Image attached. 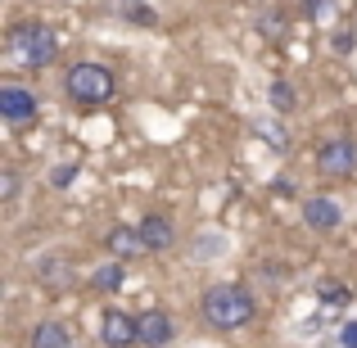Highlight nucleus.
Listing matches in <instances>:
<instances>
[{"label":"nucleus","mask_w":357,"mask_h":348,"mask_svg":"<svg viewBox=\"0 0 357 348\" xmlns=\"http://www.w3.org/2000/svg\"><path fill=\"white\" fill-rule=\"evenodd\" d=\"M258 321V294L240 280H218L199 294V326L208 335H240Z\"/></svg>","instance_id":"1"},{"label":"nucleus","mask_w":357,"mask_h":348,"mask_svg":"<svg viewBox=\"0 0 357 348\" xmlns=\"http://www.w3.org/2000/svg\"><path fill=\"white\" fill-rule=\"evenodd\" d=\"M63 96L73 100L77 109H105L118 100V73L109 63H96V59H82L63 73Z\"/></svg>","instance_id":"2"},{"label":"nucleus","mask_w":357,"mask_h":348,"mask_svg":"<svg viewBox=\"0 0 357 348\" xmlns=\"http://www.w3.org/2000/svg\"><path fill=\"white\" fill-rule=\"evenodd\" d=\"M5 45H9V59H18L23 68H50L54 59H59V36L50 32L45 23H14L9 27V36H5Z\"/></svg>","instance_id":"3"},{"label":"nucleus","mask_w":357,"mask_h":348,"mask_svg":"<svg viewBox=\"0 0 357 348\" xmlns=\"http://www.w3.org/2000/svg\"><path fill=\"white\" fill-rule=\"evenodd\" d=\"M312 163L326 181H349L357 172V140L353 136H326L321 145H317Z\"/></svg>","instance_id":"4"},{"label":"nucleus","mask_w":357,"mask_h":348,"mask_svg":"<svg viewBox=\"0 0 357 348\" xmlns=\"http://www.w3.org/2000/svg\"><path fill=\"white\" fill-rule=\"evenodd\" d=\"M100 348H140V317L105 308L100 312Z\"/></svg>","instance_id":"5"},{"label":"nucleus","mask_w":357,"mask_h":348,"mask_svg":"<svg viewBox=\"0 0 357 348\" xmlns=\"http://www.w3.org/2000/svg\"><path fill=\"white\" fill-rule=\"evenodd\" d=\"M36 109H41V100H36V91H27L23 82H5V86H0V118H5L9 127L36 122Z\"/></svg>","instance_id":"6"},{"label":"nucleus","mask_w":357,"mask_h":348,"mask_svg":"<svg viewBox=\"0 0 357 348\" xmlns=\"http://www.w3.org/2000/svg\"><path fill=\"white\" fill-rule=\"evenodd\" d=\"M303 227L312 235H335L344 227V204L335 199V195H312V199H303Z\"/></svg>","instance_id":"7"},{"label":"nucleus","mask_w":357,"mask_h":348,"mask_svg":"<svg viewBox=\"0 0 357 348\" xmlns=\"http://www.w3.org/2000/svg\"><path fill=\"white\" fill-rule=\"evenodd\" d=\"M176 335H181V326L167 308H145L140 312V348H172Z\"/></svg>","instance_id":"8"},{"label":"nucleus","mask_w":357,"mask_h":348,"mask_svg":"<svg viewBox=\"0 0 357 348\" xmlns=\"http://www.w3.org/2000/svg\"><path fill=\"white\" fill-rule=\"evenodd\" d=\"M140 240H145V253H172L176 249V222L172 213H145L136 222Z\"/></svg>","instance_id":"9"},{"label":"nucleus","mask_w":357,"mask_h":348,"mask_svg":"<svg viewBox=\"0 0 357 348\" xmlns=\"http://www.w3.org/2000/svg\"><path fill=\"white\" fill-rule=\"evenodd\" d=\"M36 280H41L45 289H68L73 280H77V267L68 262V253L63 249H50L36 258Z\"/></svg>","instance_id":"10"},{"label":"nucleus","mask_w":357,"mask_h":348,"mask_svg":"<svg viewBox=\"0 0 357 348\" xmlns=\"http://www.w3.org/2000/svg\"><path fill=\"white\" fill-rule=\"evenodd\" d=\"M27 348H77V340H73V326L68 321L45 317V321H36L32 331H27Z\"/></svg>","instance_id":"11"},{"label":"nucleus","mask_w":357,"mask_h":348,"mask_svg":"<svg viewBox=\"0 0 357 348\" xmlns=\"http://www.w3.org/2000/svg\"><path fill=\"white\" fill-rule=\"evenodd\" d=\"M105 249H109V258L131 262V258H140V253H145V240H140V231H136V227H109Z\"/></svg>","instance_id":"12"},{"label":"nucleus","mask_w":357,"mask_h":348,"mask_svg":"<svg viewBox=\"0 0 357 348\" xmlns=\"http://www.w3.org/2000/svg\"><path fill=\"white\" fill-rule=\"evenodd\" d=\"M267 105H271V114H276V118H289L298 109V91L289 86L285 77H276V82H267Z\"/></svg>","instance_id":"13"},{"label":"nucleus","mask_w":357,"mask_h":348,"mask_svg":"<svg viewBox=\"0 0 357 348\" xmlns=\"http://www.w3.org/2000/svg\"><path fill=\"white\" fill-rule=\"evenodd\" d=\"M122 276H127L122 258H109V262H100V267L91 271V289H96V294H114V289L122 285Z\"/></svg>","instance_id":"14"},{"label":"nucleus","mask_w":357,"mask_h":348,"mask_svg":"<svg viewBox=\"0 0 357 348\" xmlns=\"http://www.w3.org/2000/svg\"><path fill=\"white\" fill-rule=\"evenodd\" d=\"M317 298H321V308H349L353 289L344 285V280H321V285H317Z\"/></svg>","instance_id":"15"},{"label":"nucleus","mask_w":357,"mask_h":348,"mask_svg":"<svg viewBox=\"0 0 357 348\" xmlns=\"http://www.w3.org/2000/svg\"><path fill=\"white\" fill-rule=\"evenodd\" d=\"M18 195H23V176H18L14 167H0V199L18 204Z\"/></svg>","instance_id":"16"},{"label":"nucleus","mask_w":357,"mask_h":348,"mask_svg":"<svg viewBox=\"0 0 357 348\" xmlns=\"http://www.w3.org/2000/svg\"><path fill=\"white\" fill-rule=\"evenodd\" d=\"M122 18H131V23H140V27H154L158 23V14L149 5H140V0H122Z\"/></svg>","instance_id":"17"},{"label":"nucleus","mask_w":357,"mask_h":348,"mask_svg":"<svg viewBox=\"0 0 357 348\" xmlns=\"http://www.w3.org/2000/svg\"><path fill=\"white\" fill-rule=\"evenodd\" d=\"M331 45H335V54H353L357 50V32H353V27H340Z\"/></svg>","instance_id":"18"},{"label":"nucleus","mask_w":357,"mask_h":348,"mask_svg":"<svg viewBox=\"0 0 357 348\" xmlns=\"http://www.w3.org/2000/svg\"><path fill=\"white\" fill-rule=\"evenodd\" d=\"M335 0H303V18H312V23H321L326 14H331Z\"/></svg>","instance_id":"19"},{"label":"nucleus","mask_w":357,"mask_h":348,"mask_svg":"<svg viewBox=\"0 0 357 348\" xmlns=\"http://www.w3.org/2000/svg\"><path fill=\"white\" fill-rule=\"evenodd\" d=\"M73 176H77V163H59V167L50 172V186H54V190H63V186H68Z\"/></svg>","instance_id":"20"},{"label":"nucleus","mask_w":357,"mask_h":348,"mask_svg":"<svg viewBox=\"0 0 357 348\" xmlns=\"http://www.w3.org/2000/svg\"><path fill=\"white\" fill-rule=\"evenodd\" d=\"M258 136H267V140H271V145H280V149H285V145H289V136H285V131H280V127H276V122H258Z\"/></svg>","instance_id":"21"},{"label":"nucleus","mask_w":357,"mask_h":348,"mask_svg":"<svg viewBox=\"0 0 357 348\" xmlns=\"http://www.w3.org/2000/svg\"><path fill=\"white\" fill-rule=\"evenodd\" d=\"M340 348H357V317L340 326Z\"/></svg>","instance_id":"22"}]
</instances>
